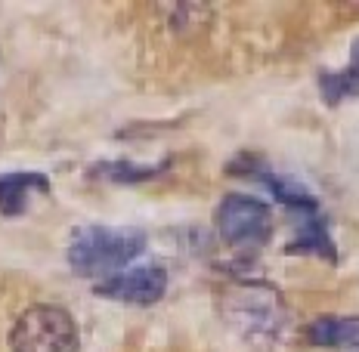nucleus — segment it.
<instances>
[{
	"instance_id": "f257e3e1",
	"label": "nucleus",
	"mask_w": 359,
	"mask_h": 352,
	"mask_svg": "<svg viewBox=\"0 0 359 352\" xmlns=\"http://www.w3.org/2000/svg\"><path fill=\"white\" fill-rule=\"evenodd\" d=\"M146 247L143 229H115V226H84L72 232L69 266L84 279H115L121 269L140 257Z\"/></svg>"
},
{
	"instance_id": "f03ea898",
	"label": "nucleus",
	"mask_w": 359,
	"mask_h": 352,
	"mask_svg": "<svg viewBox=\"0 0 359 352\" xmlns=\"http://www.w3.org/2000/svg\"><path fill=\"white\" fill-rule=\"evenodd\" d=\"M223 316L248 340H269L285 328L288 309L276 288L260 281H238L223 297Z\"/></svg>"
},
{
	"instance_id": "7ed1b4c3",
	"label": "nucleus",
	"mask_w": 359,
	"mask_h": 352,
	"mask_svg": "<svg viewBox=\"0 0 359 352\" xmlns=\"http://www.w3.org/2000/svg\"><path fill=\"white\" fill-rule=\"evenodd\" d=\"M13 352H78V325L62 306H32L10 331Z\"/></svg>"
},
{
	"instance_id": "20e7f679",
	"label": "nucleus",
	"mask_w": 359,
	"mask_h": 352,
	"mask_svg": "<svg viewBox=\"0 0 359 352\" xmlns=\"http://www.w3.org/2000/svg\"><path fill=\"white\" fill-rule=\"evenodd\" d=\"M217 235L236 251H257L273 235V211L248 195H226L214 213Z\"/></svg>"
},
{
	"instance_id": "39448f33",
	"label": "nucleus",
	"mask_w": 359,
	"mask_h": 352,
	"mask_svg": "<svg viewBox=\"0 0 359 352\" xmlns=\"http://www.w3.org/2000/svg\"><path fill=\"white\" fill-rule=\"evenodd\" d=\"M168 290V272L161 266H137L118 272L115 279L96 284V294L118 300V303H133V306H152L158 303Z\"/></svg>"
},
{
	"instance_id": "423d86ee",
	"label": "nucleus",
	"mask_w": 359,
	"mask_h": 352,
	"mask_svg": "<svg viewBox=\"0 0 359 352\" xmlns=\"http://www.w3.org/2000/svg\"><path fill=\"white\" fill-rule=\"evenodd\" d=\"M297 216L294 223V238L288 241V253H313L334 263V241L328 235V220L319 213V207H297L291 211Z\"/></svg>"
},
{
	"instance_id": "0eeeda50",
	"label": "nucleus",
	"mask_w": 359,
	"mask_h": 352,
	"mask_svg": "<svg viewBox=\"0 0 359 352\" xmlns=\"http://www.w3.org/2000/svg\"><path fill=\"white\" fill-rule=\"evenodd\" d=\"M313 346L359 352V316H323L306 328Z\"/></svg>"
},
{
	"instance_id": "6e6552de",
	"label": "nucleus",
	"mask_w": 359,
	"mask_h": 352,
	"mask_svg": "<svg viewBox=\"0 0 359 352\" xmlns=\"http://www.w3.org/2000/svg\"><path fill=\"white\" fill-rule=\"evenodd\" d=\"M319 90H323V99L328 106H338L344 99L359 96V37L350 47V62L341 71H325L319 78Z\"/></svg>"
},
{
	"instance_id": "1a4fd4ad",
	"label": "nucleus",
	"mask_w": 359,
	"mask_h": 352,
	"mask_svg": "<svg viewBox=\"0 0 359 352\" xmlns=\"http://www.w3.org/2000/svg\"><path fill=\"white\" fill-rule=\"evenodd\" d=\"M32 189L47 192L50 183L41 174H10L0 176V213L16 216L25 211L28 198H32Z\"/></svg>"
},
{
	"instance_id": "9d476101",
	"label": "nucleus",
	"mask_w": 359,
	"mask_h": 352,
	"mask_svg": "<svg viewBox=\"0 0 359 352\" xmlns=\"http://www.w3.org/2000/svg\"><path fill=\"white\" fill-rule=\"evenodd\" d=\"M102 174L106 179H121V183H137V179H149L155 176L161 167H137V164H102Z\"/></svg>"
}]
</instances>
